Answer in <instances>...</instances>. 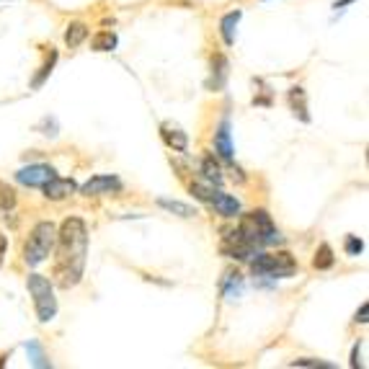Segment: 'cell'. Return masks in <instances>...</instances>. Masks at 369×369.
Returning a JSON list of instances; mask_svg holds the SVG:
<instances>
[{
    "label": "cell",
    "instance_id": "obj_15",
    "mask_svg": "<svg viewBox=\"0 0 369 369\" xmlns=\"http://www.w3.org/2000/svg\"><path fill=\"white\" fill-rule=\"evenodd\" d=\"M289 106H292L294 116L308 124L310 114H308V96H305V88H300V86L289 88Z\"/></svg>",
    "mask_w": 369,
    "mask_h": 369
},
{
    "label": "cell",
    "instance_id": "obj_17",
    "mask_svg": "<svg viewBox=\"0 0 369 369\" xmlns=\"http://www.w3.org/2000/svg\"><path fill=\"white\" fill-rule=\"evenodd\" d=\"M116 44H119V36L114 34V31H98V34H93V39H91V50L114 52L116 50Z\"/></svg>",
    "mask_w": 369,
    "mask_h": 369
},
{
    "label": "cell",
    "instance_id": "obj_30",
    "mask_svg": "<svg viewBox=\"0 0 369 369\" xmlns=\"http://www.w3.org/2000/svg\"><path fill=\"white\" fill-rule=\"evenodd\" d=\"M361 346H364V341H359V344L354 346V359H352V367H364V361H359V356H361Z\"/></svg>",
    "mask_w": 369,
    "mask_h": 369
},
{
    "label": "cell",
    "instance_id": "obj_16",
    "mask_svg": "<svg viewBox=\"0 0 369 369\" xmlns=\"http://www.w3.org/2000/svg\"><path fill=\"white\" fill-rule=\"evenodd\" d=\"M86 39H88V26L83 24V21H73V24L68 26V31H65V44H68L70 50H75V47H80Z\"/></svg>",
    "mask_w": 369,
    "mask_h": 369
},
{
    "label": "cell",
    "instance_id": "obj_9",
    "mask_svg": "<svg viewBox=\"0 0 369 369\" xmlns=\"http://www.w3.org/2000/svg\"><path fill=\"white\" fill-rule=\"evenodd\" d=\"M42 191H44V197L52 199V202H62V199L73 197L77 191V186L73 179H60V176H54V179H50L44 183Z\"/></svg>",
    "mask_w": 369,
    "mask_h": 369
},
{
    "label": "cell",
    "instance_id": "obj_32",
    "mask_svg": "<svg viewBox=\"0 0 369 369\" xmlns=\"http://www.w3.org/2000/svg\"><path fill=\"white\" fill-rule=\"evenodd\" d=\"M349 3H354V0H338L333 8H344V6H349Z\"/></svg>",
    "mask_w": 369,
    "mask_h": 369
},
{
    "label": "cell",
    "instance_id": "obj_23",
    "mask_svg": "<svg viewBox=\"0 0 369 369\" xmlns=\"http://www.w3.org/2000/svg\"><path fill=\"white\" fill-rule=\"evenodd\" d=\"M16 206V191L6 181H0V212H10Z\"/></svg>",
    "mask_w": 369,
    "mask_h": 369
},
{
    "label": "cell",
    "instance_id": "obj_25",
    "mask_svg": "<svg viewBox=\"0 0 369 369\" xmlns=\"http://www.w3.org/2000/svg\"><path fill=\"white\" fill-rule=\"evenodd\" d=\"M191 194H194L199 202H209L212 194H215V189H212V186H204V183H191Z\"/></svg>",
    "mask_w": 369,
    "mask_h": 369
},
{
    "label": "cell",
    "instance_id": "obj_1",
    "mask_svg": "<svg viewBox=\"0 0 369 369\" xmlns=\"http://www.w3.org/2000/svg\"><path fill=\"white\" fill-rule=\"evenodd\" d=\"M57 258H54V282L62 289L80 284L88 258V227L80 217H68L57 230Z\"/></svg>",
    "mask_w": 369,
    "mask_h": 369
},
{
    "label": "cell",
    "instance_id": "obj_7",
    "mask_svg": "<svg viewBox=\"0 0 369 369\" xmlns=\"http://www.w3.org/2000/svg\"><path fill=\"white\" fill-rule=\"evenodd\" d=\"M121 189H124V183L116 176H93L80 186V194L83 197H106V194H119Z\"/></svg>",
    "mask_w": 369,
    "mask_h": 369
},
{
    "label": "cell",
    "instance_id": "obj_8",
    "mask_svg": "<svg viewBox=\"0 0 369 369\" xmlns=\"http://www.w3.org/2000/svg\"><path fill=\"white\" fill-rule=\"evenodd\" d=\"M57 173L52 165H44V163H34V165H26L21 171L16 173V181L24 183V186H31V189H42L44 183L50 179H54Z\"/></svg>",
    "mask_w": 369,
    "mask_h": 369
},
{
    "label": "cell",
    "instance_id": "obj_24",
    "mask_svg": "<svg viewBox=\"0 0 369 369\" xmlns=\"http://www.w3.org/2000/svg\"><path fill=\"white\" fill-rule=\"evenodd\" d=\"M202 173H204V179L206 181H212V183H223V171L217 168V163H215V158H204L202 160Z\"/></svg>",
    "mask_w": 369,
    "mask_h": 369
},
{
    "label": "cell",
    "instance_id": "obj_12",
    "mask_svg": "<svg viewBox=\"0 0 369 369\" xmlns=\"http://www.w3.org/2000/svg\"><path fill=\"white\" fill-rule=\"evenodd\" d=\"M227 70H230V62L225 54H212V77H209V83L206 86L212 88V91H223L225 88V80H227Z\"/></svg>",
    "mask_w": 369,
    "mask_h": 369
},
{
    "label": "cell",
    "instance_id": "obj_14",
    "mask_svg": "<svg viewBox=\"0 0 369 369\" xmlns=\"http://www.w3.org/2000/svg\"><path fill=\"white\" fill-rule=\"evenodd\" d=\"M241 18H243V10H230V13H225L223 21H220V34H223V42L227 44V47H232V44H235Z\"/></svg>",
    "mask_w": 369,
    "mask_h": 369
},
{
    "label": "cell",
    "instance_id": "obj_18",
    "mask_svg": "<svg viewBox=\"0 0 369 369\" xmlns=\"http://www.w3.org/2000/svg\"><path fill=\"white\" fill-rule=\"evenodd\" d=\"M241 289H243V276L238 271H227L223 279V294L227 300H235L241 294Z\"/></svg>",
    "mask_w": 369,
    "mask_h": 369
},
{
    "label": "cell",
    "instance_id": "obj_21",
    "mask_svg": "<svg viewBox=\"0 0 369 369\" xmlns=\"http://www.w3.org/2000/svg\"><path fill=\"white\" fill-rule=\"evenodd\" d=\"M54 65H57V50L54 47H50V57H47V62L42 65V73L31 80V88H42L44 86V80L52 75V70H54Z\"/></svg>",
    "mask_w": 369,
    "mask_h": 369
},
{
    "label": "cell",
    "instance_id": "obj_4",
    "mask_svg": "<svg viewBox=\"0 0 369 369\" xmlns=\"http://www.w3.org/2000/svg\"><path fill=\"white\" fill-rule=\"evenodd\" d=\"M26 287H29V294L34 300V310L39 323H52V320L57 318V297H54L52 282L42 274H29Z\"/></svg>",
    "mask_w": 369,
    "mask_h": 369
},
{
    "label": "cell",
    "instance_id": "obj_31",
    "mask_svg": "<svg viewBox=\"0 0 369 369\" xmlns=\"http://www.w3.org/2000/svg\"><path fill=\"white\" fill-rule=\"evenodd\" d=\"M6 250H8V238L0 232V264H3V258H6Z\"/></svg>",
    "mask_w": 369,
    "mask_h": 369
},
{
    "label": "cell",
    "instance_id": "obj_10",
    "mask_svg": "<svg viewBox=\"0 0 369 369\" xmlns=\"http://www.w3.org/2000/svg\"><path fill=\"white\" fill-rule=\"evenodd\" d=\"M215 153L223 160H235V147H232V140H230V119L227 116L215 129Z\"/></svg>",
    "mask_w": 369,
    "mask_h": 369
},
{
    "label": "cell",
    "instance_id": "obj_27",
    "mask_svg": "<svg viewBox=\"0 0 369 369\" xmlns=\"http://www.w3.org/2000/svg\"><path fill=\"white\" fill-rule=\"evenodd\" d=\"M292 367H323V369H333L331 361H323V359H294Z\"/></svg>",
    "mask_w": 369,
    "mask_h": 369
},
{
    "label": "cell",
    "instance_id": "obj_28",
    "mask_svg": "<svg viewBox=\"0 0 369 369\" xmlns=\"http://www.w3.org/2000/svg\"><path fill=\"white\" fill-rule=\"evenodd\" d=\"M39 129H47L44 135H50V137H54V135H57V121H54V119H50V116H47V119H44L42 124H39Z\"/></svg>",
    "mask_w": 369,
    "mask_h": 369
},
{
    "label": "cell",
    "instance_id": "obj_29",
    "mask_svg": "<svg viewBox=\"0 0 369 369\" xmlns=\"http://www.w3.org/2000/svg\"><path fill=\"white\" fill-rule=\"evenodd\" d=\"M369 320V302H361V308L356 310V318H354V323H367Z\"/></svg>",
    "mask_w": 369,
    "mask_h": 369
},
{
    "label": "cell",
    "instance_id": "obj_26",
    "mask_svg": "<svg viewBox=\"0 0 369 369\" xmlns=\"http://www.w3.org/2000/svg\"><path fill=\"white\" fill-rule=\"evenodd\" d=\"M361 250H364V241H359L356 235H349L346 238V256H359Z\"/></svg>",
    "mask_w": 369,
    "mask_h": 369
},
{
    "label": "cell",
    "instance_id": "obj_6",
    "mask_svg": "<svg viewBox=\"0 0 369 369\" xmlns=\"http://www.w3.org/2000/svg\"><path fill=\"white\" fill-rule=\"evenodd\" d=\"M220 250H223L227 258H235V261H248L250 256H256L258 253V250L243 238V232L238 230V227H235V230H225Z\"/></svg>",
    "mask_w": 369,
    "mask_h": 369
},
{
    "label": "cell",
    "instance_id": "obj_11",
    "mask_svg": "<svg viewBox=\"0 0 369 369\" xmlns=\"http://www.w3.org/2000/svg\"><path fill=\"white\" fill-rule=\"evenodd\" d=\"M209 204L217 209V215H223L225 220H232V217L241 215V202L230 194H223V191H215L212 199H209Z\"/></svg>",
    "mask_w": 369,
    "mask_h": 369
},
{
    "label": "cell",
    "instance_id": "obj_3",
    "mask_svg": "<svg viewBox=\"0 0 369 369\" xmlns=\"http://www.w3.org/2000/svg\"><path fill=\"white\" fill-rule=\"evenodd\" d=\"M54 243H57V227L50 220H42L36 223L29 232V241L24 243V264L26 266H39L47 261L52 250H54Z\"/></svg>",
    "mask_w": 369,
    "mask_h": 369
},
{
    "label": "cell",
    "instance_id": "obj_5",
    "mask_svg": "<svg viewBox=\"0 0 369 369\" xmlns=\"http://www.w3.org/2000/svg\"><path fill=\"white\" fill-rule=\"evenodd\" d=\"M250 271L256 276L287 279V276L297 274V261L287 250H279V253H256V258L250 261Z\"/></svg>",
    "mask_w": 369,
    "mask_h": 369
},
{
    "label": "cell",
    "instance_id": "obj_2",
    "mask_svg": "<svg viewBox=\"0 0 369 369\" xmlns=\"http://www.w3.org/2000/svg\"><path fill=\"white\" fill-rule=\"evenodd\" d=\"M238 230L243 232V238H246L256 250L282 241V235L276 230V225L271 223V215H269L266 209H253V212H248V215L241 220Z\"/></svg>",
    "mask_w": 369,
    "mask_h": 369
},
{
    "label": "cell",
    "instance_id": "obj_20",
    "mask_svg": "<svg viewBox=\"0 0 369 369\" xmlns=\"http://www.w3.org/2000/svg\"><path fill=\"white\" fill-rule=\"evenodd\" d=\"M26 354H29V361L39 369H47L50 367V359H47V352H44V346L39 341H29L26 344Z\"/></svg>",
    "mask_w": 369,
    "mask_h": 369
},
{
    "label": "cell",
    "instance_id": "obj_13",
    "mask_svg": "<svg viewBox=\"0 0 369 369\" xmlns=\"http://www.w3.org/2000/svg\"><path fill=\"white\" fill-rule=\"evenodd\" d=\"M160 135H163V142L171 150L176 153H186L189 150V137H186V132H181L179 127H173V124H163L160 127Z\"/></svg>",
    "mask_w": 369,
    "mask_h": 369
},
{
    "label": "cell",
    "instance_id": "obj_22",
    "mask_svg": "<svg viewBox=\"0 0 369 369\" xmlns=\"http://www.w3.org/2000/svg\"><path fill=\"white\" fill-rule=\"evenodd\" d=\"M158 206H163L165 212H173V215H179V217H194L197 215L189 204H183V202H173V199H158Z\"/></svg>",
    "mask_w": 369,
    "mask_h": 369
},
{
    "label": "cell",
    "instance_id": "obj_33",
    "mask_svg": "<svg viewBox=\"0 0 369 369\" xmlns=\"http://www.w3.org/2000/svg\"><path fill=\"white\" fill-rule=\"evenodd\" d=\"M264 3H266V0H264Z\"/></svg>",
    "mask_w": 369,
    "mask_h": 369
},
{
    "label": "cell",
    "instance_id": "obj_19",
    "mask_svg": "<svg viewBox=\"0 0 369 369\" xmlns=\"http://www.w3.org/2000/svg\"><path fill=\"white\" fill-rule=\"evenodd\" d=\"M336 264V256H333V248L323 243L318 250H315V258H312V266L318 269V271H328V269H333Z\"/></svg>",
    "mask_w": 369,
    "mask_h": 369
}]
</instances>
